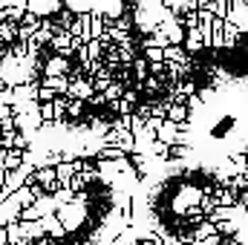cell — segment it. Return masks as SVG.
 <instances>
[{
    "mask_svg": "<svg viewBox=\"0 0 248 245\" xmlns=\"http://www.w3.org/2000/svg\"><path fill=\"white\" fill-rule=\"evenodd\" d=\"M225 20H231L243 35L248 32V3H243V0H237V3H231V9H228V17Z\"/></svg>",
    "mask_w": 248,
    "mask_h": 245,
    "instance_id": "1",
    "label": "cell"
},
{
    "mask_svg": "<svg viewBox=\"0 0 248 245\" xmlns=\"http://www.w3.org/2000/svg\"><path fill=\"white\" fill-rule=\"evenodd\" d=\"M156 141H162V144H168V147H176V144H179V127L165 119L162 127L156 130Z\"/></svg>",
    "mask_w": 248,
    "mask_h": 245,
    "instance_id": "2",
    "label": "cell"
},
{
    "mask_svg": "<svg viewBox=\"0 0 248 245\" xmlns=\"http://www.w3.org/2000/svg\"><path fill=\"white\" fill-rule=\"evenodd\" d=\"M44 72H46V78H66V72H69V61H63V58H49L46 66H44Z\"/></svg>",
    "mask_w": 248,
    "mask_h": 245,
    "instance_id": "3",
    "label": "cell"
},
{
    "mask_svg": "<svg viewBox=\"0 0 248 245\" xmlns=\"http://www.w3.org/2000/svg\"><path fill=\"white\" fill-rule=\"evenodd\" d=\"M165 119H168L170 124H176V127H179V124L190 122V110H187L185 104H168V116H165Z\"/></svg>",
    "mask_w": 248,
    "mask_h": 245,
    "instance_id": "4",
    "label": "cell"
},
{
    "mask_svg": "<svg viewBox=\"0 0 248 245\" xmlns=\"http://www.w3.org/2000/svg\"><path fill=\"white\" fill-rule=\"evenodd\" d=\"M202 49H205V41H202L199 26L190 29V32H185V52L187 55H196V52H202Z\"/></svg>",
    "mask_w": 248,
    "mask_h": 245,
    "instance_id": "5",
    "label": "cell"
},
{
    "mask_svg": "<svg viewBox=\"0 0 248 245\" xmlns=\"http://www.w3.org/2000/svg\"><path fill=\"white\" fill-rule=\"evenodd\" d=\"M222 41H225V46L231 49V46H237V44L243 41V32H240L231 20H222Z\"/></svg>",
    "mask_w": 248,
    "mask_h": 245,
    "instance_id": "6",
    "label": "cell"
},
{
    "mask_svg": "<svg viewBox=\"0 0 248 245\" xmlns=\"http://www.w3.org/2000/svg\"><path fill=\"white\" fill-rule=\"evenodd\" d=\"M190 61V55L185 52V46H165V63H185Z\"/></svg>",
    "mask_w": 248,
    "mask_h": 245,
    "instance_id": "7",
    "label": "cell"
},
{
    "mask_svg": "<svg viewBox=\"0 0 248 245\" xmlns=\"http://www.w3.org/2000/svg\"><path fill=\"white\" fill-rule=\"evenodd\" d=\"M182 222H185V225H193V228H199V225L205 222V214H202L199 208H190L185 216H182Z\"/></svg>",
    "mask_w": 248,
    "mask_h": 245,
    "instance_id": "8",
    "label": "cell"
},
{
    "mask_svg": "<svg viewBox=\"0 0 248 245\" xmlns=\"http://www.w3.org/2000/svg\"><path fill=\"white\" fill-rule=\"evenodd\" d=\"M32 15H49V12H61L58 3H35V6H26Z\"/></svg>",
    "mask_w": 248,
    "mask_h": 245,
    "instance_id": "9",
    "label": "cell"
},
{
    "mask_svg": "<svg viewBox=\"0 0 248 245\" xmlns=\"http://www.w3.org/2000/svg\"><path fill=\"white\" fill-rule=\"evenodd\" d=\"M81 110H84L81 101H66V113H69V116H81Z\"/></svg>",
    "mask_w": 248,
    "mask_h": 245,
    "instance_id": "10",
    "label": "cell"
},
{
    "mask_svg": "<svg viewBox=\"0 0 248 245\" xmlns=\"http://www.w3.org/2000/svg\"><path fill=\"white\" fill-rule=\"evenodd\" d=\"M90 104H93V107H107V98H104L101 92H93V98H90Z\"/></svg>",
    "mask_w": 248,
    "mask_h": 245,
    "instance_id": "11",
    "label": "cell"
},
{
    "mask_svg": "<svg viewBox=\"0 0 248 245\" xmlns=\"http://www.w3.org/2000/svg\"><path fill=\"white\" fill-rule=\"evenodd\" d=\"M225 240L219 237V234H214V237H208V240H202V245H222Z\"/></svg>",
    "mask_w": 248,
    "mask_h": 245,
    "instance_id": "12",
    "label": "cell"
}]
</instances>
